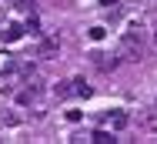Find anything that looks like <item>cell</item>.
Wrapping results in <instances>:
<instances>
[{"label": "cell", "mask_w": 157, "mask_h": 144, "mask_svg": "<svg viewBox=\"0 0 157 144\" xmlns=\"http://www.w3.org/2000/svg\"><path fill=\"white\" fill-rule=\"evenodd\" d=\"M144 54V27L140 24H130L121 34V47H117V57L121 60H140Z\"/></svg>", "instance_id": "6da1fadb"}, {"label": "cell", "mask_w": 157, "mask_h": 144, "mask_svg": "<svg viewBox=\"0 0 157 144\" xmlns=\"http://www.w3.org/2000/svg\"><path fill=\"white\" fill-rule=\"evenodd\" d=\"M127 124H130V114L121 111V107H114V111L104 114V127H110V131H124Z\"/></svg>", "instance_id": "7a4b0ae2"}, {"label": "cell", "mask_w": 157, "mask_h": 144, "mask_svg": "<svg viewBox=\"0 0 157 144\" xmlns=\"http://www.w3.org/2000/svg\"><path fill=\"white\" fill-rule=\"evenodd\" d=\"M24 34H27V30H24V24H17V20H10L7 27L0 30V37H3V44H17V40H20Z\"/></svg>", "instance_id": "3957f363"}, {"label": "cell", "mask_w": 157, "mask_h": 144, "mask_svg": "<svg viewBox=\"0 0 157 144\" xmlns=\"http://www.w3.org/2000/svg\"><path fill=\"white\" fill-rule=\"evenodd\" d=\"M57 50H60V40H57V37H44L37 57H57Z\"/></svg>", "instance_id": "277c9868"}, {"label": "cell", "mask_w": 157, "mask_h": 144, "mask_svg": "<svg viewBox=\"0 0 157 144\" xmlns=\"http://www.w3.org/2000/svg\"><path fill=\"white\" fill-rule=\"evenodd\" d=\"M90 60H94L97 70H114V67H117V57H107V54H100V50H94Z\"/></svg>", "instance_id": "5b68a950"}, {"label": "cell", "mask_w": 157, "mask_h": 144, "mask_svg": "<svg viewBox=\"0 0 157 144\" xmlns=\"http://www.w3.org/2000/svg\"><path fill=\"white\" fill-rule=\"evenodd\" d=\"M94 90H90V84L84 81V77H74L70 81V97H90Z\"/></svg>", "instance_id": "8992f818"}, {"label": "cell", "mask_w": 157, "mask_h": 144, "mask_svg": "<svg viewBox=\"0 0 157 144\" xmlns=\"http://www.w3.org/2000/svg\"><path fill=\"white\" fill-rule=\"evenodd\" d=\"M37 97H40V87H37V84H30V87H24V90H20V94H17V101H20V104H33V101H37Z\"/></svg>", "instance_id": "52a82bcc"}, {"label": "cell", "mask_w": 157, "mask_h": 144, "mask_svg": "<svg viewBox=\"0 0 157 144\" xmlns=\"http://www.w3.org/2000/svg\"><path fill=\"white\" fill-rule=\"evenodd\" d=\"M90 141H94V144H114L117 138L110 134V127H100V131H94V134H90Z\"/></svg>", "instance_id": "ba28073f"}, {"label": "cell", "mask_w": 157, "mask_h": 144, "mask_svg": "<svg viewBox=\"0 0 157 144\" xmlns=\"http://www.w3.org/2000/svg\"><path fill=\"white\" fill-rule=\"evenodd\" d=\"M87 37H90V40H94V44H100V40H104V37H107V27H104V24H94V27L87 30Z\"/></svg>", "instance_id": "9c48e42d"}, {"label": "cell", "mask_w": 157, "mask_h": 144, "mask_svg": "<svg viewBox=\"0 0 157 144\" xmlns=\"http://www.w3.org/2000/svg\"><path fill=\"white\" fill-rule=\"evenodd\" d=\"M54 97H70V81H63V84L54 87Z\"/></svg>", "instance_id": "30bf717a"}, {"label": "cell", "mask_w": 157, "mask_h": 144, "mask_svg": "<svg viewBox=\"0 0 157 144\" xmlns=\"http://www.w3.org/2000/svg\"><path fill=\"white\" fill-rule=\"evenodd\" d=\"M17 7H20L24 14H33V0H17Z\"/></svg>", "instance_id": "8fae6325"}, {"label": "cell", "mask_w": 157, "mask_h": 144, "mask_svg": "<svg viewBox=\"0 0 157 144\" xmlns=\"http://www.w3.org/2000/svg\"><path fill=\"white\" fill-rule=\"evenodd\" d=\"M100 3H104L107 10H114V7H117V0H100Z\"/></svg>", "instance_id": "7c38bea8"}, {"label": "cell", "mask_w": 157, "mask_h": 144, "mask_svg": "<svg viewBox=\"0 0 157 144\" xmlns=\"http://www.w3.org/2000/svg\"><path fill=\"white\" fill-rule=\"evenodd\" d=\"M154 44H157V30H154Z\"/></svg>", "instance_id": "4fadbf2b"}]
</instances>
